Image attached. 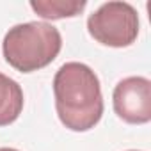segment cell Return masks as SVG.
Instances as JSON below:
<instances>
[{
    "instance_id": "6da1fadb",
    "label": "cell",
    "mask_w": 151,
    "mask_h": 151,
    "mask_svg": "<svg viewBox=\"0 0 151 151\" xmlns=\"http://www.w3.org/2000/svg\"><path fill=\"white\" fill-rule=\"evenodd\" d=\"M55 109L71 132H87L103 116V94L98 75L84 62H66L53 77Z\"/></svg>"
},
{
    "instance_id": "7a4b0ae2",
    "label": "cell",
    "mask_w": 151,
    "mask_h": 151,
    "mask_svg": "<svg viewBox=\"0 0 151 151\" xmlns=\"http://www.w3.org/2000/svg\"><path fill=\"white\" fill-rule=\"evenodd\" d=\"M60 48V32L46 22L18 23L7 30L2 43L6 62L22 73L46 68L57 59Z\"/></svg>"
},
{
    "instance_id": "3957f363",
    "label": "cell",
    "mask_w": 151,
    "mask_h": 151,
    "mask_svg": "<svg viewBox=\"0 0 151 151\" xmlns=\"http://www.w3.org/2000/svg\"><path fill=\"white\" fill-rule=\"evenodd\" d=\"M87 30L94 41L112 48L130 46L139 36V14L128 2L101 4L89 18Z\"/></svg>"
},
{
    "instance_id": "277c9868",
    "label": "cell",
    "mask_w": 151,
    "mask_h": 151,
    "mask_svg": "<svg viewBox=\"0 0 151 151\" xmlns=\"http://www.w3.org/2000/svg\"><path fill=\"white\" fill-rule=\"evenodd\" d=\"M114 112L130 124H146L151 121V82L146 77L123 78L112 94Z\"/></svg>"
},
{
    "instance_id": "5b68a950",
    "label": "cell",
    "mask_w": 151,
    "mask_h": 151,
    "mask_svg": "<svg viewBox=\"0 0 151 151\" xmlns=\"http://www.w3.org/2000/svg\"><path fill=\"white\" fill-rule=\"evenodd\" d=\"M23 91L20 84L0 71V126L14 123L23 110Z\"/></svg>"
},
{
    "instance_id": "8992f818",
    "label": "cell",
    "mask_w": 151,
    "mask_h": 151,
    "mask_svg": "<svg viewBox=\"0 0 151 151\" xmlns=\"http://www.w3.org/2000/svg\"><path fill=\"white\" fill-rule=\"evenodd\" d=\"M86 0H32V11L45 20H62L78 16L86 9Z\"/></svg>"
},
{
    "instance_id": "52a82bcc",
    "label": "cell",
    "mask_w": 151,
    "mask_h": 151,
    "mask_svg": "<svg viewBox=\"0 0 151 151\" xmlns=\"http://www.w3.org/2000/svg\"><path fill=\"white\" fill-rule=\"evenodd\" d=\"M0 151H18V149H14V147H0Z\"/></svg>"
},
{
    "instance_id": "ba28073f",
    "label": "cell",
    "mask_w": 151,
    "mask_h": 151,
    "mask_svg": "<svg viewBox=\"0 0 151 151\" xmlns=\"http://www.w3.org/2000/svg\"><path fill=\"white\" fill-rule=\"evenodd\" d=\"M130 151H137V149H130Z\"/></svg>"
}]
</instances>
